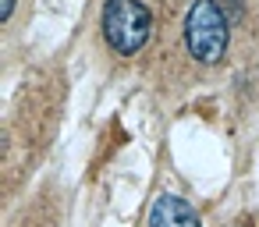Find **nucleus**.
<instances>
[{
	"label": "nucleus",
	"mask_w": 259,
	"mask_h": 227,
	"mask_svg": "<svg viewBox=\"0 0 259 227\" xmlns=\"http://www.w3.org/2000/svg\"><path fill=\"white\" fill-rule=\"evenodd\" d=\"M185 43L188 54L202 64H217L227 54V18L217 0H195L185 18Z\"/></svg>",
	"instance_id": "nucleus-2"
},
{
	"label": "nucleus",
	"mask_w": 259,
	"mask_h": 227,
	"mask_svg": "<svg viewBox=\"0 0 259 227\" xmlns=\"http://www.w3.org/2000/svg\"><path fill=\"white\" fill-rule=\"evenodd\" d=\"M149 227H202L199 213L181 199V195H160L153 202V213H149Z\"/></svg>",
	"instance_id": "nucleus-3"
},
{
	"label": "nucleus",
	"mask_w": 259,
	"mask_h": 227,
	"mask_svg": "<svg viewBox=\"0 0 259 227\" xmlns=\"http://www.w3.org/2000/svg\"><path fill=\"white\" fill-rule=\"evenodd\" d=\"M11 11H15V0H0V22H8Z\"/></svg>",
	"instance_id": "nucleus-4"
},
{
	"label": "nucleus",
	"mask_w": 259,
	"mask_h": 227,
	"mask_svg": "<svg viewBox=\"0 0 259 227\" xmlns=\"http://www.w3.org/2000/svg\"><path fill=\"white\" fill-rule=\"evenodd\" d=\"M103 36L114 54L135 57L153 36V15L142 0H107L103 4Z\"/></svg>",
	"instance_id": "nucleus-1"
}]
</instances>
